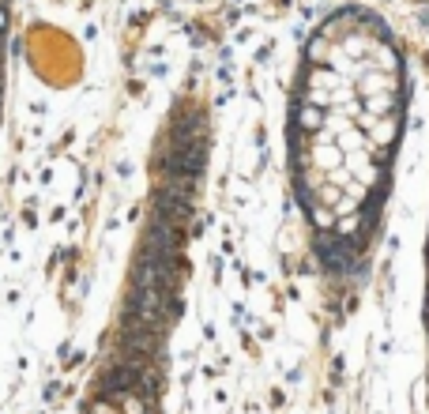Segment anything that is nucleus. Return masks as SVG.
<instances>
[{"mask_svg":"<svg viewBox=\"0 0 429 414\" xmlns=\"http://www.w3.org/2000/svg\"><path fill=\"white\" fill-rule=\"evenodd\" d=\"M316 249H320V257H324V264L335 275H343L346 268H351V260H354V245L343 242V237H320Z\"/></svg>","mask_w":429,"mask_h":414,"instance_id":"7ed1b4c3","label":"nucleus"},{"mask_svg":"<svg viewBox=\"0 0 429 414\" xmlns=\"http://www.w3.org/2000/svg\"><path fill=\"white\" fill-rule=\"evenodd\" d=\"M147 366V358H128L125 366H117L105 373V381H102V392L110 395V399H120V395H128L132 388H136V381H140V369Z\"/></svg>","mask_w":429,"mask_h":414,"instance_id":"f257e3e1","label":"nucleus"},{"mask_svg":"<svg viewBox=\"0 0 429 414\" xmlns=\"http://www.w3.org/2000/svg\"><path fill=\"white\" fill-rule=\"evenodd\" d=\"M162 336L155 331V324H143V320H132V328L125 331V351L128 358H155Z\"/></svg>","mask_w":429,"mask_h":414,"instance_id":"f03ea898","label":"nucleus"},{"mask_svg":"<svg viewBox=\"0 0 429 414\" xmlns=\"http://www.w3.org/2000/svg\"><path fill=\"white\" fill-rule=\"evenodd\" d=\"M136 388H140V395H143V399H155V395H158V388H162V377H158V373H155L151 366H143V369H140Z\"/></svg>","mask_w":429,"mask_h":414,"instance_id":"20e7f679","label":"nucleus"}]
</instances>
